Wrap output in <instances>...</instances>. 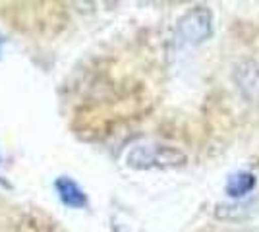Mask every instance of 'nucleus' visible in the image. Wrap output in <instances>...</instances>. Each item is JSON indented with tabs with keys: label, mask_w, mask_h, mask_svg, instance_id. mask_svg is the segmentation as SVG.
<instances>
[{
	"label": "nucleus",
	"mask_w": 259,
	"mask_h": 232,
	"mask_svg": "<svg viewBox=\"0 0 259 232\" xmlns=\"http://www.w3.org/2000/svg\"><path fill=\"white\" fill-rule=\"evenodd\" d=\"M184 163L186 155L166 145H138L128 155V165L134 168H170Z\"/></svg>",
	"instance_id": "1"
},
{
	"label": "nucleus",
	"mask_w": 259,
	"mask_h": 232,
	"mask_svg": "<svg viewBox=\"0 0 259 232\" xmlns=\"http://www.w3.org/2000/svg\"><path fill=\"white\" fill-rule=\"evenodd\" d=\"M213 29V16L211 12L199 6L188 12L180 22V33L188 43H201L211 35Z\"/></svg>",
	"instance_id": "2"
},
{
	"label": "nucleus",
	"mask_w": 259,
	"mask_h": 232,
	"mask_svg": "<svg viewBox=\"0 0 259 232\" xmlns=\"http://www.w3.org/2000/svg\"><path fill=\"white\" fill-rule=\"evenodd\" d=\"M54 188H56V192H58V196H60L64 205L72 207V209H83V207H87L85 192L79 188V184L74 182L72 178L60 176L54 182Z\"/></svg>",
	"instance_id": "3"
},
{
	"label": "nucleus",
	"mask_w": 259,
	"mask_h": 232,
	"mask_svg": "<svg viewBox=\"0 0 259 232\" xmlns=\"http://www.w3.org/2000/svg\"><path fill=\"white\" fill-rule=\"evenodd\" d=\"M236 83L248 99H259V68L251 60H244L236 68Z\"/></svg>",
	"instance_id": "4"
},
{
	"label": "nucleus",
	"mask_w": 259,
	"mask_h": 232,
	"mask_svg": "<svg viewBox=\"0 0 259 232\" xmlns=\"http://www.w3.org/2000/svg\"><path fill=\"white\" fill-rule=\"evenodd\" d=\"M253 188H255V176L251 172H236L227 182V194L230 198H242Z\"/></svg>",
	"instance_id": "5"
},
{
	"label": "nucleus",
	"mask_w": 259,
	"mask_h": 232,
	"mask_svg": "<svg viewBox=\"0 0 259 232\" xmlns=\"http://www.w3.org/2000/svg\"><path fill=\"white\" fill-rule=\"evenodd\" d=\"M0 186H8V184H6V182H4V180H0Z\"/></svg>",
	"instance_id": "6"
}]
</instances>
